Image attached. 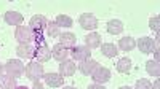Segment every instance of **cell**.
<instances>
[{
  "mask_svg": "<svg viewBox=\"0 0 160 89\" xmlns=\"http://www.w3.org/2000/svg\"><path fill=\"white\" fill-rule=\"evenodd\" d=\"M15 89H29V87H28V86H16Z\"/></svg>",
  "mask_w": 160,
  "mask_h": 89,
  "instance_id": "1f68e13d",
  "label": "cell"
},
{
  "mask_svg": "<svg viewBox=\"0 0 160 89\" xmlns=\"http://www.w3.org/2000/svg\"><path fill=\"white\" fill-rule=\"evenodd\" d=\"M15 38L19 43H32L35 40V32L29 25H19L15 30Z\"/></svg>",
  "mask_w": 160,
  "mask_h": 89,
  "instance_id": "6da1fadb",
  "label": "cell"
},
{
  "mask_svg": "<svg viewBox=\"0 0 160 89\" xmlns=\"http://www.w3.org/2000/svg\"><path fill=\"white\" fill-rule=\"evenodd\" d=\"M149 27H151L152 30L158 32V27H160V18H158V16L151 18V21H149Z\"/></svg>",
  "mask_w": 160,
  "mask_h": 89,
  "instance_id": "4316f807",
  "label": "cell"
},
{
  "mask_svg": "<svg viewBox=\"0 0 160 89\" xmlns=\"http://www.w3.org/2000/svg\"><path fill=\"white\" fill-rule=\"evenodd\" d=\"M3 70L7 72V75H11L13 78H19V76L24 73V65L19 59H10L5 65H3Z\"/></svg>",
  "mask_w": 160,
  "mask_h": 89,
  "instance_id": "3957f363",
  "label": "cell"
},
{
  "mask_svg": "<svg viewBox=\"0 0 160 89\" xmlns=\"http://www.w3.org/2000/svg\"><path fill=\"white\" fill-rule=\"evenodd\" d=\"M101 53H102L106 57H115V56L118 54V48H117L114 43H102Z\"/></svg>",
  "mask_w": 160,
  "mask_h": 89,
  "instance_id": "44dd1931",
  "label": "cell"
},
{
  "mask_svg": "<svg viewBox=\"0 0 160 89\" xmlns=\"http://www.w3.org/2000/svg\"><path fill=\"white\" fill-rule=\"evenodd\" d=\"M35 51H37V46H34L32 43H19L16 48V54L22 59H34Z\"/></svg>",
  "mask_w": 160,
  "mask_h": 89,
  "instance_id": "5b68a950",
  "label": "cell"
},
{
  "mask_svg": "<svg viewBox=\"0 0 160 89\" xmlns=\"http://www.w3.org/2000/svg\"><path fill=\"white\" fill-rule=\"evenodd\" d=\"M55 22H56V25L59 29L61 27H72V18L68 16V15H58Z\"/></svg>",
  "mask_w": 160,
  "mask_h": 89,
  "instance_id": "cb8c5ba5",
  "label": "cell"
},
{
  "mask_svg": "<svg viewBox=\"0 0 160 89\" xmlns=\"http://www.w3.org/2000/svg\"><path fill=\"white\" fill-rule=\"evenodd\" d=\"M120 89H133V87H130V86H122Z\"/></svg>",
  "mask_w": 160,
  "mask_h": 89,
  "instance_id": "e575fe53",
  "label": "cell"
},
{
  "mask_svg": "<svg viewBox=\"0 0 160 89\" xmlns=\"http://www.w3.org/2000/svg\"><path fill=\"white\" fill-rule=\"evenodd\" d=\"M154 59H155V62H158V59H160V53H158V48L154 51Z\"/></svg>",
  "mask_w": 160,
  "mask_h": 89,
  "instance_id": "f546056e",
  "label": "cell"
},
{
  "mask_svg": "<svg viewBox=\"0 0 160 89\" xmlns=\"http://www.w3.org/2000/svg\"><path fill=\"white\" fill-rule=\"evenodd\" d=\"M45 32H47V37H51V38L59 37V27L56 25L55 21H48L47 27H45Z\"/></svg>",
  "mask_w": 160,
  "mask_h": 89,
  "instance_id": "d4e9b609",
  "label": "cell"
},
{
  "mask_svg": "<svg viewBox=\"0 0 160 89\" xmlns=\"http://www.w3.org/2000/svg\"><path fill=\"white\" fill-rule=\"evenodd\" d=\"M80 22V27L85 29V30H95L98 27V19L95 15H91V13H83L82 16L78 19Z\"/></svg>",
  "mask_w": 160,
  "mask_h": 89,
  "instance_id": "8992f818",
  "label": "cell"
},
{
  "mask_svg": "<svg viewBox=\"0 0 160 89\" xmlns=\"http://www.w3.org/2000/svg\"><path fill=\"white\" fill-rule=\"evenodd\" d=\"M59 43L62 46H66L68 49H72L74 46H77V37L72 32H64L59 33Z\"/></svg>",
  "mask_w": 160,
  "mask_h": 89,
  "instance_id": "7c38bea8",
  "label": "cell"
},
{
  "mask_svg": "<svg viewBox=\"0 0 160 89\" xmlns=\"http://www.w3.org/2000/svg\"><path fill=\"white\" fill-rule=\"evenodd\" d=\"M16 87V78L11 75H0V89H15Z\"/></svg>",
  "mask_w": 160,
  "mask_h": 89,
  "instance_id": "ffe728a7",
  "label": "cell"
},
{
  "mask_svg": "<svg viewBox=\"0 0 160 89\" xmlns=\"http://www.w3.org/2000/svg\"><path fill=\"white\" fill-rule=\"evenodd\" d=\"M77 70V65L74 60H64L59 64V75L61 76H72Z\"/></svg>",
  "mask_w": 160,
  "mask_h": 89,
  "instance_id": "4fadbf2b",
  "label": "cell"
},
{
  "mask_svg": "<svg viewBox=\"0 0 160 89\" xmlns=\"http://www.w3.org/2000/svg\"><path fill=\"white\" fill-rule=\"evenodd\" d=\"M42 78L50 87H59L64 83V76H61L59 73H43Z\"/></svg>",
  "mask_w": 160,
  "mask_h": 89,
  "instance_id": "8fae6325",
  "label": "cell"
},
{
  "mask_svg": "<svg viewBox=\"0 0 160 89\" xmlns=\"http://www.w3.org/2000/svg\"><path fill=\"white\" fill-rule=\"evenodd\" d=\"M85 46H88L90 49L91 48H99L101 46V35L99 33H96V32H91V33H88L87 37H85Z\"/></svg>",
  "mask_w": 160,
  "mask_h": 89,
  "instance_id": "ac0fdd59",
  "label": "cell"
},
{
  "mask_svg": "<svg viewBox=\"0 0 160 89\" xmlns=\"http://www.w3.org/2000/svg\"><path fill=\"white\" fill-rule=\"evenodd\" d=\"M135 46H136V40H135V38H131V37H123V38H120V40H118V48L122 51H125V53L135 49Z\"/></svg>",
  "mask_w": 160,
  "mask_h": 89,
  "instance_id": "e0dca14e",
  "label": "cell"
},
{
  "mask_svg": "<svg viewBox=\"0 0 160 89\" xmlns=\"http://www.w3.org/2000/svg\"><path fill=\"white\" fill-rule=\"evenodd\" d=\"M106 27H108V32L111 35H118V33H122V30H123V24H122V21H118V19H111Z\"/></svg>",
  "mask_w": 160,
  "mask_h": 89,
  "instance_id": "d6986e66",
  "label": "cell"
},
{
  "mask_svg": "<svg viewBox=\"0 0 160 89\" xmlns=\"http://www.w3.org/2000/svg\"><path fill=\"white\" fill-rule=\"evenodd\" d=\"M62 89H75V87H74V86H64Z\"/></svg>",
  "mask_w": 160,
  "mask_h": 89,
  "instance_id": "d6a6232c",
  "label": "cell"
},
{
  "mask_svg": "<svg viewBox=\"0 0 160 89\" xmlns=\"http://www.w3.org/2000/svg\"><path fill=\"white\" fill-rule=\"evenodd\" d=\"M69 54H71V51H69L68 48H66V46H62L61 43L55 45V46H53V49H51V56L55 57L56 60H59V62L68 60Z\"/></svg>",
  "mask_w": 160,
  "mask_h": 89,
  "instance_id": "30bf717a",
  "label": "cell"
},
{
  "mask_svg": "<svg viewBox=\"0 0 160 89\" xmlns=\"http://www.w3.org/2000/svg\"><path fill=\"white\" fill-rule=\"evenodd\" d=\"M91 78H93V81H95L96 84H106V83L111 80V70L106 69V67L98 65L95 70H93Z\"/></svg>",
  "mask_w": 160,
  "mask_h": 89,
  "instance_id": "277c9868",
  "label": "cell"
},
{
  "mask_svg": "<svg viewBox=\"0 0 160 89\" xmlns=\"http://www.w3.org/2000/svg\"><path fill=\"white\" fill-rule=\"evenodd\" d=\"M152 89H160V83H158V80H155V83H154Z\"/></svg>",
  "mask_w": 160,
  "mask_h": 89,
  "instance_id": "4dcf8cb0",
  "label": "cell"
},
{
  "mask_svg": "<svg viewBox=\"0 0 160 89\" xmlns=\"http://www.w3.org/2000/svg\"><path fill=\"white\" fill-rule=\"evenodd\" d=\"M35 59H37V62H48L50 59H51V51H50V48L47 46V45H40V46H37V51H35Z\"/></svg>",
  "mask_w": 160,
  "mask_h": 89,
  "instance_id": "5bb4252c",
  "label": "cell"
},
{
  "mask_svg": "<svg viewBox=\"0 0 160 89\" xmlns=\"http://www.w3.org/2000/svg\"><path fill=\"white\" fill-rule=\"evenodd\" d=\"M136 46L139 48V51L142 54H151L157 49V46H155V43H154V40L151 37H141L136 42Z\"/></svg>",
  "mask_w": 160,
  "mask_h": 89,
  "instance_id": "52a82bcc",
  "label": "cell"
},
{
  "mask_svg": "<svg viewBox=\"0 0 160 89\" xmlns=\"http://www.w3.org/2000/svg\"><path fill=\"white\" fill-rule=\"evenodd\" d=\"M135 89H152V83L149 80H146V78H141V80L136 81Z\"/></svg>",
  "mask_w": 160,
  "mask_h": 89,
  "instance_id": "484cf974",
  "label": "cell"
},
{
  "mask_svg": "<svg viewBox=\"0 0 160 89\" xmlns=\"http://www.w3.org/2000/svg\"><path fill=\"white\" fill-rule=\"evenodd\" d=\"M146 70H148V73L151 76H154V78H158V75H160V65H158V62L155 60H148L146 62Z\"/></svg>",
  "mask_w": 160,
  "mask_h": 89,
  "instance_id": "7402d4cb",
  "label": "cell"
},
{
  "mask_svg": "<svg viewBox=\"0 0 160 89\" xmlns=\"http://www.w3.org/2000/svg\"><path fill=\"white\" fill-rule=\"evenodd\" d=\"M88 89H104V84H96L95 83V84H90Z\"/></svg>",
  "mask_w": 160,
  "mask_h": 89,
  "instance_id": "f1b7e54d",
  "label": "cell"
},
{
  "mask_svg": "<svg viewBox=\"0 0 160 89\" xmlns=\"http://www.w3.org/2000/svg\"><path fill=\"white\" fill-rule=\"evenodd\" d=\"M2 72H3V64H0V75H2Z\"/></svg>",
  "mask_w": 160,
  "mask_h": 89,
  "instance_id": "836d02e7",
  "label": "cell"
},
{
  "mask_svg": "<svg viewBox=\"0 0 160 89\" xmlns=\"http://www.w3.org/2000/svg\"><path fill=\"white\" fill-rule=\"evenodd\" d=\"M71 56L74 57V60H78V62L91 59V53L88 46H74L71 51Z\"/></svg>",
  "mask_w": 160,
  "mask_h": 89,
  "instance_id": "ba28073f",
  "label": "cell"
},
{
  "mask_svg": "<svg viewBox=\"0 0 160 89\" xmlns=\"http://www.w3.org/2000/svg\"><path fill=\"white\" fill-rule=\"evenodd\" d=\"M22 21H24V18L18 11H7L5 13V22L10 24V25H18L19 27V25L22 24Z\"/></svg>",
  "mask_w": 160,
  "mask_h": 89,
  "instance_id": "9a60e30c",
  "label": "cell"
},
{
  "mask_svg": "<svg viewBox=\"0 0 160 89\" xmlns=\"http://www.w3.org/2000/svg\"><path fill=\"white\" fill-rule=\"evenodd\" d=\"M99 65V64L96 62V60H93V59H88V60H83V62H80L78 64V70L82 72L83 75H91L93 73V70H95L96 67Z\"/></svg>",
  "mask_w": 160,
  "mask_h": 89,
  "instance_id": "2e32d148",
  "label": "cell"
},
{
  "mask_svg": "<svg viewBox=\"0 0 160 89\" xmlns=\"http://www.w3.org/2000/svg\"><path fill=\"white\" fill-rule=\"evenodd\" d=\"M117 70L120 73H130L131 70V60L128 57H122V59H118L117 62Z\"/></svg>",
  "mask_w": 160,
  "mask_h": 89,
  "instance_id": "603a6c76",
  "label": "cell"
},
{
  "mask_svg": "<svg viewBox=\"0 0 160 89\" xmlns=\"http://www.w3.org/2000/svg\"><path fill=\"white\" fill-rule=\"evenodd\" d=\"M47 24H48V19L43 15H35V16H32V19L29 22V27L34 32H42V30H45Z\"/></svg>",
  "mask_w": 160,
  "mask_h": 89,
  "instance_id": "9c48e42d",
  "label": "cell"
},
{
  "mask_svg": "<svg viewBox=\"0 0 160 89\" xmlns=\"http://www.w3.org/2000/svg\"><path fill=\"white\" fill-rule=\"evenodd\" d=\"M32 89H43V83H40V80L32 81Z\"/></svg>",
  "mask_w": 160,
  "mask_h": 89,
  "instance_id": "83f0119b",
  "label": "cell"
},
{
  "mask_svg": "<svg viewBox=\"0 0 160 89\" xmlns=\"http://www.w3.org/2000/svg\"><path fill=\"white\" fill-rule=\"evenodd\" d=\"M24 73L31 81H37L43 76V65L37 60H32V62L28 64V67L24 69Z\"/></svg>",
  "mask_w": 160,
  "mask_h": 89,
  "instance_id": "7a4b0ae2",
  "label": "cell"
}]
</instances>
